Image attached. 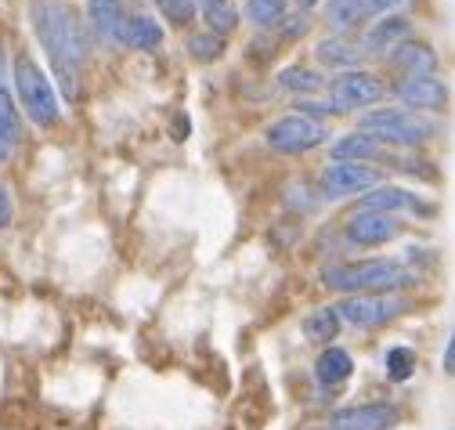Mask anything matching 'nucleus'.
Returning <instances> with one entry per match:
<instances>
[{
    "label": "nucleus",
    "mask_w": 455,
    "mask_h": 430,
    "mask_svg": "<svg viewBox=\"0 0 455 430\" xmlns=\"http://www.w3.org/2000/svg\"><path fill=\"white\" fill-rule=\"evenodd\" d=\"M412 40V22L402 15H387L383 22H372V29L365 33L362 51L365 55H394L402 44Z\"/></svg>",
    "instance_id": "ddd939ff"
},
{
    "label": "nucleus",
    "mask_w": 455,
    "mask_h": 430,
    "mask_svg": "<svg viewBox=\"0 0 455 430\" xmlns=\"http://www.w3.org/2000/svg\"><path fill=\"white\" fill-rule=\"evenodd\" d=\"M347 243L355 246H383L394 243L397 235L405 232V225L394 218V213H376V210H358L355 218L347 221Z\"/></svg>",
    "instance_id": "1a4fd4ad"
},
{
    "label": "nucleus",
    "mask_w": 455,
    "mask_h": 430,
    "mask_svg": "<svg viewBox=\"0 0 455 430\" xmlns=\"http://www.w3.org/2000/svg\"><path fill=\"white\" fill-rule=\"evenodd\" d=\"M336 315H339V322H347V326L376 330V326L394 322L397 315H405V300L394 293H358V297H344Z\"/></svg>",
    "instance_id": "39448f33"
},
{
    "label": "nucleus",
    "mask_w": 455,
    "mask_h": 430,
    "mask_svg": "<svg viewBox=\"0 0 455 430\" xmlns=\"http://www.w3.org/2000/svg\"><path fill=\"white\" fill-rule=\"evenodd\" d=\"M120 44H127L134 51H156L163 44V26L152 15H127Z\"/></svg>",
    "instance_id": "412c9836"
},
{
    "label": "nucleus",
    "mask_w": 455,
    "mask_h": 430,
    "mask_svg": "<svg viewBox=\"0 0 455 430\" xmlns=\"http://www.w3.org/2000/svg\"><path fill=\"white\" fill-rule=\"evenodd\" d=\"M394 94L402 105L409 109H430V113H441L448 105V87L437 80V76H405L394 84Z\"/></svg>",
    "instance_id": "f8f14e48"
},
{
    "label": "nucleus",
    "mask_w": 455,
    "mask_h": 430,
    "mask_svg": "<svg viewBox=\"0 0 455 430\" xmlns=\"http://www.w3.org/2000/svg\"><path fill=\"white\" fill-rule=\"evenodd\" d=\"M29 19H33V33L44 44L59 91L66 94V101H80L84 94V66H87V36H84V22L76 15L73 4L66 0H33L29 4Z\"/></svg>",
    "instance_id": "f257e3e1"
},
{
    "label": "nucleus",
    "mask_w": 455,
    "mask_h": 430,
    "mask_svg": "<svg viewBox=\"0 0 455 430\" xmlns=\"http://www.w3.org/2000/svg\"><path fill=\"white\" fill-rule=\"evenodd\" d=\"M156 4H159V0H156Z\"/></svg>",
    "instance_id": "72a5a7b5"
},
{
    "label": "nucleus",
    "mask_w": 455,
    "mask_h": 430,
    "mask_svg": "<svg viewBox=\"0 0 455 430\" xmlns=\"http://www.w3.org/2000/svg\"><path fill=\"white\" fill-rule=\"evenodd\" d=\"M15 91H19L22 109L29 113V120L36 127H54V123H59L62 109H59V94H54V84L44 76V69L29 55H19L15 59Z\"/></svg>",
    "instance_id": "7ed1b4c3"
},
{
    "label": "nucleus",
    "mask_w": 455,
    "mask_h": 430,
    "mask_svg": "<svg viewBox=\"0 0 455 430\" xmlns=\"http://www.w3.org/2000/svg\"><path fill=\"white\" fill-rule=\"evenodd\" d=\"M220 51H224V36H217L213 29L210 33H192L188 36V55L196 62H217L220 59Z\"/></svg>",
    "instance_id": "bb28decb"
},
{
    "label": "nucleus",
    "mask_w": 455,
    "mask_h": 430,
    "mask_svg": "<svg viewBox=\"0 0 455 430\" xmlns=\"http://www.w3.org/2000/svg\"><path fill=\"white\" fill-rule=\"evenodd\" d=\"M336 333H339L336 307H322V311H315V315L304 318V337L311 344H329V340H336Z\"/></svg>",
    "instance_id": "4be33fe9"
},
{
    "label": "nucleus",
    "mask_w": 455,
    "mask_h": 430,
    "mask_svg": "<svg viewBox=\"0 0 455 430\" xmlns=\"http://www.w3.org/2000/svg\"><path fill=\"white\" fill-rule=\"evenodd\" d=\"M402 4H409V0H329L325 19L332 29H355V26H362L376 15H387Z\"/></svg>",
    "instance_id": "9b49d317"
},
{
    "label": "nucleus",
    "mask_w": 455,
    "mask_h": 430,
    "mask_svg": "<svg viewBox=\"0 0 455 430\" xmlns=\"http://www.w3.org/2000/svg\"><path fill=\"white\" fill-rule=\"evenodd\" d=\"M383 98V84L372 73H339L329 84V109L332 113H351V109H365V105Z\"/></svg>",
    "instance_id": "6e6552de"
},
{
    "label": "nucleus",
    "mask_w": 455,
    "mask_h": 430,
    "mask_svg": "<svg viewBox=\"0 0 455 430\" xmlns=\"http://www.w3.org/2000/svg\"><path fill=\"white\" fill-rule=\"evenodd\" d=\"M304 33H307V19L304 15L300 19H290V26H282V36H290V40L293 36H304Z\"/></svg>",
    "instance_id": "c756f323"
},
{
    "label": "nucleus",
    "mask_w": 455,
    "mask_h": 430,
    "mask_svg": "<svg viewBox=\"0 0 455 430\" xmlns=\"http://www.w3.org/2000/svg\"><path fill=\"white\" fill-rule=\"evenodd\" d=\"M297 4H300V8H315V4H318V0H297Z\"/></svg>",
    "instance_id": "2f4dec72"
},
{
    "label": "nucleus",
    "mask_w": 455,
    "mask_h": 430,
    "mask_svg": "<svg viewBox=\"0 0 455 430\" xmlns=\"http://www.w3.org/2000/svg\"><path fill=\"white\" fill-rule=\"evenodd\" d=\"M332 159L336 163H372V159H383V145L372 134H344L332 141Z\"/></svg>",
    "instance_id": "dca6fc26"
},
{
    "label": "nucleus",
    "mask_w": 455,
    "mask_h": 430,
    "mask_svg": "<svg viewBox=\"0 0 455 430\" xmlns=\"http://www.w3.org/2000/svg\"><path fill=\"white\" fill-rule=\"evenodd\" d=\"M394 66L402 69L405 76H434V66H437V55H434V47L430 44H402L394 51Z\"/></svg>",
    "instance_id": "6ab92c4d"
},
{
    "label": "nucleus",
    "mask_w": 455,
    "mask_h": 430,
    "mask_svg": "<svg viewBox=\"0 0 455 430\" xmlns=\"http://www.w3.org/2000/svg\"><path fill=\"white\" fill-rule=\"evenodd\" d=\"M318 188L325 199H351V195L379 188V171H372L365 163H336L332 159L318 178Z\"/></svg>",
    "instance_id": "0eeeda50"
},
{
    "label": "nucleus",
    "mask_w": 455,
    "mask_h": 430,
    "mask_svg": "<svg viewBox=\"0 0 455 430\" xmlns=\"http://www.w3.org/2000/svg\"><path fill=\"white\" fill-rule=\"evenodd\" d=\"M15 218V203H12V192L8 185H0V228H8Z\"/></svg>",
    "instance_id": "c85d7f7f"
},
{
    "label": "nucleus",
    "mask_w": 455,
    "mask_h": 430,
    "mask_svg": "<svg viewBox=\"0 0 455 430\" xmlns=\"http://www.w3.org/2000/svg\"><path fill=\"white\" fill-rule=\"evenodd\" d=\"M264 138H267V145H271L275 152H282V155H300V152H307V148H318V145L329 138V131H325V123L304 116V113H293V116L275 120Z\"/></svg>",
    "instance_id": "423d86ee"
},
{
    "label": "nucleus",
    "mask_w": 455,
    "mask_h": 430,
    "mask_svg": "<svg viewBox=\"0 0 455 430\" xmlns=\"http://www.w3.org/2000/svg\"><path fill=\"white\" fill-rule=\"evenodd\" d=\"M416 351L412 347H390L387 351V380H394V384H405L409 376L416 372Z\"/></svg>",
    "instance_id": "393cba45"
},
{
    "label": "nucleus",
    "mask_w": 455,
    "mask_h": 430,
    "mask_svg": "<svg viewBox=\"0 0 455 430\" xmlns=\"http://www.w3.org/2000/svg\"><path fill=\"white\" fill-rule=\"evenodd\" d=\"M402 412L387 402H369V405H351L339 409L329 419V430H394Z\"/></svg>",
    "instance_id": "9d476101"
},
{
    "label": "nucleus",
    "mask_w": 455,
    "mask_h": 430,
    "mask_svg": "<svg viewBox=\"0 0 455 430\" xmlns=\"http://www.w3.org/2000/svg\"><path fill=\"white\" fill-rule=\"evenodd\" d=\"M0 84H4V55H0Z\"/></svg>",
    "instance_id": "473e14b6"
},
{
    "label": "nucleus",
    "mask_w": 455,
    "mask_h": 430,
    "mask_svg": "<svg viewBox=\"0 0 455 430\" xmlns=\"http://www.w3.org/2000/svg\"><path fill=\"white\" fill-rule=\"evenodd\" d=\"M159 12L170 26H188L196 19V0H159Z\"/></svg>",
    "instance_id": "cd10ccee"
},
{
    "label": "nucleus",
    "mask_w": 455,
    "mask_h": 430,
    "mask_svg": "<svg viewBox=\"0 0 455 430\" xmlns=\"http://www.w3.org/2000/svg\"><path fill=\"white\" fill-rule=\"evenodd\" d=\"M325 290L332 293H390V290H402L412 286L416 275L402 260H387V257H372V260H351V264H332L322 272Z\"/></svg>",
    "instance_id": "f03ea898"
},
{
    "label": "nucleus",
    "mask_w": 455,
    "mask_h": 430,
    "mask_svg": "<svg viewBox=\"0 0 455 430\" xmlns=\"http://www.w3.org/2000/svg\"><path fill=\"white\" fill-rule=\"evenodd\" d=\"M358 131L390 145H423L437 134V127L412 109H372L358 120Z\"/></svg>",
    "instance_id": "20e7f679"
},
{
    "label": "nucleus",
    "mask_w": 455,
    "mask_h": 430,
    "mask_svg": "<svg viewBox=\"0 0 455 430\" xmlns=\"http://www.w3.org/2000/svg\"><path fill=\"white\" fill-rule=\"evenodd\" d=\"M199 8H203L206 22H210V29H213L217 36L232 33V29H235V22H239V12H235L232 0H199Z\"/></svg>",
    "instance_id": "b1692460"
},
{
    "label": "nucleus",
    "mask_w": 455,
    "mask_h": 430,
    "mask_svg": "<svg viewBox=\"0 0 455 430\" xmlns=\"http://www.w3.org/2000/svg\"><path fill=\"white\" fill-rule=\"evenodd\" d=\"M362 55L365 51L355 40H344V36H329V40L318 44V62L329 66V69H339V73H355Z\"/></svg>",
    "instance_id": "a211bd4d"
},
{
    "label": "nucleus",
    "mask_w": 455,
    "mask_h": 430,
    "mask_svg": "<svg viewBox=\"0 0 455 430\" xmlns=\"http://www.w3.org/2000/svg\"><path fill=\"white\" fill-rule=\"evenodd\" d=\"M282 15H286V0H246V19L260 29L275 26Z\"/></svg>",
    "instance_id": "a878e982"
},
{
    "label": "nucleus",
    "mask_w": 455,
    "mask_h": 430,
    "mask_svg": "<svg viewBox=\"0 0 455 430\" xmlns=\"http://www.w3.org/2000/svg\"><path fill=\"white\" fill-rule=\"evenodd\" d=\"M22 141V123H19V109L8 94V87L0 84V163H8L15 145Z\"/></svg>",
    "instance_id": "aec40b11"
},
{
    "label": "nucleus",
    "mask_w": 455,
    "mask_h": 430,
    "mask_svg": "<svg viewBox=\"0 0 455 430\" xmlns=\"http://www.w3.org/2000/svg\"><path fill=\"white\" fill-rule=\"evenodd\" d=\"M362 210H376V213H430L423 206V199L409 188H397V185H379L372 192L362 195Z\"/></svg>",
    "instance_id": "2eb2a0df"
},
{
    "label": "nucleus",
    "mask_w": 455,
    "mask_h": 430,
    "mask_svg": "<svg viewBox=\"0 0 455 430\" xmlns=\"http://www.w3.org/2000/svg\"><path fill=\"white\" fill-rule=\"evenodd\" d=\"M351 372H355V362H351V354L344 351V347H325L322 354H318V362H315V376H318V384L322 387H344L347 380H351Z\"/></svg>",
    "instance_id": "f3484780"
},
{
    "label": "nucleus",
    "mask_w": 455,
    "mask_h": 430,
    "mask_svg": "<svg viewBox=\"0 0 455 430\" xmlns=\"http://www.w3.org/2000/svg\"><path fill=\"white\" fill-rule=\"evenodd\" d=\"M278 87L293 91V94H315V91L325 87V80H322V73H315L307 66H286L278 73Z\"/></svg>",
    "instance_id": "5701e85b"
},
{
    "label": "nucleus",
    "mask_w": 455,
    "mask_h": 430,
    "mask_svg": "<svg viewBox=\"0 0 455 430\" xmlns=\"http://www.w3.org/2000/svg\"><path fill=\"white\" fill-rule=\"evenodd\" d=\"M444 372H448V376H455V330H451L448 347H444Z\"/></svg>",
    "instance_id": "7c9ffc66"
},
{
    "label": "nucleus",
    "mask_w": 455,
    "mask_h": 430,
    "mask_svg": "<svg viewBox=\"0 0 455 430\" xmlns=\"http://www.w3.org/2000/svg\"><path fill=\"white\" fill-rule=\"evenodd\" d=\"M87 22H91L98 44L112 47V44H120V36H124L127 15H124L120 0H87Z\"/></svg>",
    "instance_id": "4468645a"
}]
</instances>
